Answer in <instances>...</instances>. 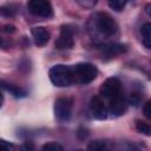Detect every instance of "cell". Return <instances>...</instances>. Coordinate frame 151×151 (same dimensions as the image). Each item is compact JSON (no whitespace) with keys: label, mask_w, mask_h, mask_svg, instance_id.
<instances>
[{"label":"cell","mask_w":151,"mask_h":151,"mask_svg":"<svg viewBox=\"0 0 151 151\" xmlns=\"http://www.w3.org/2000/svg\"><path fill=\"white\" fill-rule=\"evenodd\" d=\"M73 81L79 84H88L96 79L98 70L90 63H79L72 67Z\"/></svg>","instance_id":"3"},{"label":"cell","mask_w":151,"mask_h":151,"mask_svg":"<svg viewBox=\"0 0 151 151\" xmlns=\"http://www.w3.org/2000/svg\"><path fill=\"white\" fill-rule=\"evenodd\" d=\"M140 37H142V42L146 48L151 47V25L149 22L144 24L140 28Z\"/></svg>","instance_id":"12"},{"label":"cell","mask_w":151,"mask_h":151,"mask_svg":"<svg viewBox=\"0 0 151 151\" xmlns=\"http://www.w3.org/2000/svg\"><path fill=\"white\" fill-rule=\"evenodd\" d=\"M19 151H34V145L31 142H26L20 145Z\"/></svg>","instance_id":"22"},{"label":"cell","mask_w":151,"mask_h":151,"mask_svg":"<svg viewBox=\"0 0 151 151\" xmlns=\"http://www.w3.org/2000/svg\"><path fill=\"white\" fill-rule=\"evenodd\" d=\"M73 101L70 98H58L54 103V117L59 123H66L72 116Z\"/></svg>","instance_id":"5"},{"label":"cell","mask_w":151,"mask_h":151,"mask_svg":"<svg viewBox=\"0 0 151 151\" xmlns=\"http://www.w3.org/2000/svg\"><path fill=\"white\" fill-rule=\"evenodd\" d=\"M0 151H15V145L5 139H0Z\"/></svg>","instance_id":"18"},{"label":"cell","mask_w":151,"mask_h":151,"mask_svg":"<svg viewBox=\"0 0 151 151\" xmlns=\"http://www.w3.org/2000/svg\"><path fill=\"white\" fill-rule=\"evenodd\" d=\"M0 87L4 88V90H6V91H8V92H11V93H12L14 97H17V98H19V97H25V96H26V91H24L22 88L18 87V86H15V85H12V84L1 81V80H0Z\"/></svg>","instance_id":"13"},{"label":"cell","mask_w":151,"mask_h":151,"mask_svg":"<svg viewBox=\"0 0 151 151\" xmlns=\"http://www.w3.org/2000/svg\"><path fill=\"white\" fill-rule=\"evenodd\" d=\"M136 129L138 132L140 133H144L145 136H150L151 134V127L147 123L145 122H142V120H137L136 122Z\"/></svg>","instance_id":"15"},{"label":"cell","mask_w":151,"mask_h":151,"mask_svg":"<svg viewBox=\"0 0 151 151\" xmlns=\"http://www.w3.org/2000/svg\"><path fill=\"white\" fill-rule=\"evenodd\" d=\"M107 107H109V112H111L113 116H116V117L122 116L126 110V101H125L124 96L111 101Z\"/></svg>","instance_id":"10"},{"label":"cell","mask_w":151,"mask_h":151,"mask_svg":"<svg viewBox=\"0 0 151 151\" xmlns=\"http://www.w3.org/2000/svg\"><path fill=\"white\" fill-rule=\"evenodd\" d=\"M126 5V1H123V0H110L109 1V6L110 8L117 11V12H120L123 11V8L125 7Z\"/></svg>","instance_id":"17"},{"label":"cell","mask_w":151,"mask_h":151,"mask_svg":"<svg viewBox=\"0 0 151 151\" xmlns=\"http://www.w3.org/2000/svg\"><path fill=\"white\" fill-rule=\"evenodd\" d=\"M15 12H17V9H15V7H13L12 5H9V6H4V7L0 8V13L4 14V15H6V17H13V15L15 14Z\"/></svg>","instance_id":"19"},{"label":"cell","mask_w":151,"mask_h":151,"mask_svg":"<svg viewBox=\"0 0 151 151\" xmlns=\"http://www.w3.org/2000/svg\"><path fill=\"white\" fill-rule=\"evenodd\" d=\"M32 37H33L34 44L37 46L41 47V46H45L48 42V40L51 38V34L45 27L38 26V27H33L32 28Z\"/></svg>","instance_id":"9"},{"label":"cell","mask_w":151,"mask_h":151,"mask_svg":"<svg viewBox=\"0 0 151 151\" xmlns=\"http://www.w3.org/2000/svg\"><path fill=\"white\" fill-rule=\"evenodd\" d=\"M76 151H84V150H76Z\"/></svg>","instance_id":"26"},{"label":"cell","mask_w":151,"mask_h":151,"mask_svg":"<svg viewBox=\"0 0 151 151\" xmlns=\"http://www.w3.org/2000/svg\"><path fill=\"white\" fill-rule=\"evenodd\" d=\"M5 31H6V32H14V26L7 25V26H5Z\"/></svg>","instance_id":"24"},{"label":"cell","mask_w":151,"mask_h":151,"mask_svg":"<svg viewBox=\"0 0 151 151\" xmlns=\"http://www.w3.org/2000/svg\"><path fill=\"white\" fill-rule=\"evenodd\" d=\"M41 151H64V149L60 144H58L55 142H50L42 146Z\"/></svg>","instance_id":"16"},{"label":"cell","mask_w":151,"mask_h":151,"mask_svg":"<svg viewBox=\"0 0 151 151\" xmlns=\"http://www.w3.org/2000/svg\"><path fill=\"white\" fill-rule=\"evenodd\" d=\"M143 112H144V116H145L147 119H151V101H150V100H147V101L144 104Z\"/></svg>","instance_id":"20"},{"label":"cell","mask_w":151,"mask_h":151,"mask_svg":"<svg viewBox=\"0 0 151 151\" xmlns=\"http://www.w3.org/2000/svg\"><path fill=\"white\" fill-rule=\"evenodd\" d=\"M90 110H91L93 117L99 119V120L105 119L107 117V113H109V107H107L105 100L100 96H94L91 99Z\"/></svg>","instance_id":"7"},{"label":"cell","mask_w":151,"mask_h":151,"mask_svg":"<svg viewBox=\"0 0 151 151\" xmlns=\"http://www.w3.org/2000/svg\"><path fill=\"white\" fill-rule=\"evenodd\" d=\"M28 11L37 17L51 18L53 15V7L50 1L46 0H31L27 4Z\"/></svg>","instance_id":"6"},{"label":"cell","mask_w":151,"mask_h":151,"mask_svg":"<svg viewBox=\"0 0 151 151\" xmlns=\"http://www.w3.org/2000/svg\"><path fill=\"white\" fill-rule=\"evenodd\" d=\"M100 97L105 100H107L109 103L123 97V87H122V83L118 78L112 77V78H107L100 86Z\"/></svg>","instance_id":"4"},{"label":"cell","mask_w":151,"mask_h":151,"mask_svg":"<svg viewBox=\"0 0 151 151\" xmlns=\"http://www.w3.org/2000/svg\"><path fill=\"white\" fill-rule=\"evenodd\" d=\"M124 52H126V46L123 44H111L105 46V50H104V53L109 58L117 57L119 54H123Z\"/></svg>","instance_id":"11"},{"label":"cell","mask_w":151,"mask_h":151,"mask_svg":"<svg viewBox=\"0 0 151 151\" xmlns=\"http://www.w3.org/2000/svg\"><path fill=\"white\" fill-rule=\"evenodd\" d=\"M2 103H4V96H2V93L0 91V107L2 106Z\"/></svg>","instance_id":"25"},{"label":"cell","mask_w":151,"mask_h":151,"mask_svg":"<svg viewBox=\"0 0 151 151\" xmlns=\"http://www.w3.org/2000/svg\"><path fill=\"white\" fill-rule=\"evenodd\" d=\"M139 101H140V96L138 93H136V92L131 93V96H130V103L132 105H138Z\"/></svg>","instance_id":"23"},{"label":"cell","mask_w":151,"mask_h":151,"mask_svg":"<svg viewBox=\"0 0 151 151\" xmlns=\"http://www.w3.org/2000/svg\"><path fill=\"white\" fill-rule=\"evenodd\" d=\"M50 79L53 85L58 87H67L70 86L73 81V73H72V67L66 66V65H55L51 67L50 72Z\"/></svg>","instance_id":"2"},{"label":"cell","mask_w":151,"mask_h":151,"mask_svg":"<svg viewBox=\"0 0 151 151\" xmlns=\"http://www.w3.org/2000/svg\"><path fill=\"white\" fill-rule=\"evenodd\" d=\"M74 45L73 32L68 26H61L60 34L55 40V47L58 50H70Z\"/></svg>","instance_id":"8"},{"label":"cell","mask_w":151,"mask_h":151,"mask_svg":"<svg viewBox=\"0 0 151 151\" xmlns=\"http://www.w3.org/2000/svg\"><path fill=\"white\" fill-rule=\"evenodd\" d=\"M87 151H107V142L101 139L92 140L87 145Z\"/></svg>","instance_id":"14"},{"label":"cell","mask_w":151,"mask_h":151,"mask_svg":"<svg viewBox=\"0 0 151 151\" xmlns=\"http://www.w3.org/2000/svg\"><path fill=\"white\" fill-rule=\"evenodd\" d=\"M91 28L101 37H111L118 31V25L110 14L99 12L91 19Z\"/></svg>","instance_id":"1"},{"label":"cell","mask_w":151,"mask_h":151,"mask_svg":"<svg viewBox=\"0 0 151 151\" xmlns=\"http://www.w3.org/2000/svg\"><path fill=\"white\" fill-rule=\"evenodd\" d=\"M120 151H140V149H139L136 144H131V143H129V144L123 145L122 149H120Z\"/></svg>","instance_id":"21"}]
</instances>
